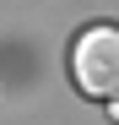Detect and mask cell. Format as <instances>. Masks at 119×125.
I'll return each mask as SVG.
<instances>
[{
  "instance_id": "cell-2",
  "label": "cell",
  "mask_w": 119,
  "mask_h": 125,
  "mask_svg": "<svg viewBox=\"0 0 119 125\" xmlns=\"http://www.w3.org/2000/svg\"><path fill=\"white\" fill-rule=\"evenodd\" d=\"M114 120H119V98H114Z\"/></svg>"
},
{
  "instance_id": "cell-1",
  "label": "cell",
  "mask_w": 119,
  "mask_h": 125,
  "mask_svg": "<svg viewBox=\"0 0 119 125\" xmlns=\"http://www.w3.org/2000/svg\"><path fill=\"white\" fill-rule=\"evenodd\" d=\"M70 82L81 98L114 103L119 98V22H92L70 44Z\"/></svg>"
}]
</instances>
